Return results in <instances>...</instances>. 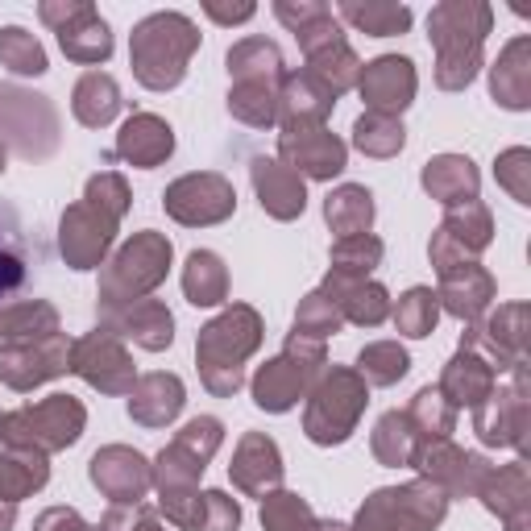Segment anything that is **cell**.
I'll return each mask as SVG.
<instances>
[{
	"mask_svg": "<svg viewBox=\"0 0 531 531\" xmlns=\"http://www.w3.org/2000/svg\"><path fill=\"white\" fill-rule=\"evenodd\" d=\"M345 17H353V21H361V25H370L378 38L407 30V21H411L407 9H345Z\"/></svg>",
	"mask_w": 531,
	"mask_h": 531,
	"instance_id": "3957f363",
	"label": "cell"
},
{
	"mask_svg": "<svg viewBox=\"0 0 531 531\" xmlns=\"http://www.w3.org/2000/svg\"><path fill=\"white\" fill-rule=\"evenodd\" d=\"M411 303H419V307H428V295H424V291H411ZM428 320H432V316H424V312H419V316L411 320V337H424V328H428Z\"/></svg>",
	"mask_w": 531,
	"mask_h": 531,
	"instance_id": "277c9868",
	"label": "cell"
},
{
	"mask_svg": "<svg viewBox=\"0 0 531 531\" xmlns=\"http://www.w3.org/2000/svg\"><path fill=\"white\" fill-rule=\"evenodd\" d=\"M30 266H34L30 237H25L13 208H0V299L30 283Z\"/></svg>",
	"mask_w": 531,
	"mask_h": 531,
	"instance_id": "6da1fadb",
	"label": "cell"
},
{
	"mask_svg": "<svg viewBox=\"0 0 531 531\" xmlns=\"http://www.w3.org/2000/svg\"><path fill=\"white\" fill-rule=\"evenodd\" d=\"M0 59H5L17 75H42L46 71V54H42V46L25 34V30H5L0 34Z\"/></svg>",
	"mask_w": 531,
	"mask_h": 531,
	"instance_id": "7a4b0ae2",
	"label": "cell"
}]
</instances>
